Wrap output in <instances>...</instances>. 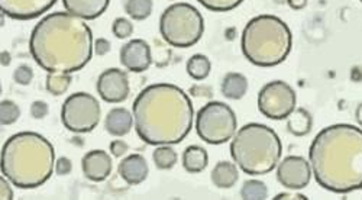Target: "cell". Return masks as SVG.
I'll return each instance as SVG.
<instances>
[{"label":"cell","mask_w":362,"mask_h":200,"mask_svg":"<svg viewBox=\"0 0 362 200\" xmlns=\"http://www.w3.org/2000/svg\"><path fill=\"white\" fill-rule=\"evenodd\" d=\"M197 2L212 12H229L238 8L244 0H197Z\"/></svg>","instance_id":"obj_29"},{"label":"cell","mask_w":362,"mask_h":200,"mask_svg":"<svg viewBox=\"0 0 362 200\" xmlns=\"http://www.w3.org/2000/svg\"><path fill=\"white\" fill-rule=\"evenodd\" d=\"M29 51L47 73L83 70L95 52V41L84 19L70 12H54L42 18L29 38Z\"/></svg>","instance_id":"obj_1"},{"label":"cell","mask_w":362,"mask_h":200,"mask_svg":"<svg viewBox=\"0 0 362 200\" xmlns=\"http://www.w3.org/2000/svg\"><path fill=\"white\" fill-rule=\"evenodd\" d=\"M120 63L132 73H144L153 64L151 47L144 40H131L120 48Z\"/></svg>","instance_id":"obj_14"},{"label":"cell","mask_w":362,"mask_h":200,"mask_svg":"<svg viewBox=\"0 0 362 200\" xmlns=\"http://www.w3.org/2000/svg\"><path fill=\"white\" fill-rule=\"evenodd\" d=\"M102 107L98 99L86 92L73 93L62 107V122L74 134L92 132L100 122Z\"/></svg>","instance_id":"obj_9"},{"label":"cell","mask_w":362,"mask_h":200,"mask_svg":"<svg viewBox=\"0 0 362 200\" xmlns=\"http://www.w3.org/2000/svg\"><path fill=\"white\" fill-rule=\"evenodd\" d=\"M129 147L125 141L122 139H115L110 142V153L113 157L119 158V157H124L128 153Z\"/></svg>","instance_id":"obj_33"},{"label":"cell","mask_w":362,"mask_h":200,"mask_svg":"<svg viewBox=\"0 0 362 200\" xmlns=\"http://www.w3.org/2000/svg\"><path fill=\"white\" fill-rule=\"evenodd\" d=\"M71 170H73V164L67 157H59L58 161L55 163V171H57V175H59V176L70 175Z\"/></svg>","instance_id":"obj_34"},{"label":"cell","mask_w":362,"mask_h":200,"mask_svg":"<svg viewBox=\"0 0 362 200\" xmlns=\"http://www.w3.org/2000/svg\"><path fill=\"white\" fill-rule=\"evenodd\" d=\"M153 160L158 170H171L177 164L178 155L170 146H158L153 154Z\"/></svg>","instance_id":"obj_26"},{"label":"cell","mask_w":362,"mask_h":200,"mask_svg":"<svg viewBox=\"0 0 362 200\" xmlns=\"http://www.w3.org/2000/svg\"><path fill=\"white\" fill-rule=\"evenodd\" d=\"M112 158L103 150H92L81 158V170L90 182H105L112 173Z\"/></svg>","instance_id":"obj_15"},{"label":"cell","mask_w":362,"mask_h":200,"mask_svg":"<svg viewBox=\"0 0 362 200\" xmlns=\"http://www.w3.org/2000/svg\"><path fill=\"white\" fill-rule=\"evenodd\" d=\"M313 127V118L310 112L305 107H296L287 118V129L294 136H306L310 134Z\"/></svg>","instance_id":"obj_21"},{"label":"cell","mask_w":362,"mask_h":200,"mask_svg":"<svg viewBox=\"0 0 362 200\" xmlns=\"http://www.w3.org/2000/svg\"><path fill=\"white\" fill-rule=\"evenodd\" d=\"M57 0H0V11L16 20H33L48 12Z\"/></svg>","instance_id":"obj_13"},{"label":"cell","mask_w":362,"mask_h":200,"mask_svg":"<svg viewBox=\"0 0 362 200\" xmlns=\"http://www.w3.org/2000/svg\"><path fill=\"white\" fill-rule=\"evenodd\" d=\"M276 200H286V199H288V200H291V199H300V200H306L308 197L305 196V194H294V193H280V194H277L276 197H274Z\"/></svg>","instance_id":"obj_38"},{"label":"cell","mask_w":362,"mask_h":200,"mask_svg":"<svg viewBox=\"0 0 362 200\" xmlns=\"http://www.w3.org/2000/svg\"><path fill=\"white\" fill-rule=\"evenodd\" d=\"M63 5L71 15L84 20H95L107 11L110 0H63Z\"/></svg>","instance_id":"obj_17"},{"label":"cell","mask_w":362,"mask_h":200,"mask_svg":"<svg viewBox=\"0 0 362 200\" xmlns=\"http://www.w3.org/2000/svg\"><path fill=\"white\" fill-rule=\"evenodd\" d=\"M313 170L310 163L300 155H288L277 165V180L288 190H301L309 186Z\"/></svg>","instance_id":"obj_11"},{"label":"cell","mask_w":362,"mask_h":200,"mask_svg":"<svg viewBox=\"0 0 362 200\" xmlns=\"http://www.w3.org/2000/svg\"><path fill=\"white\" fill-rule=\"evenodd\" d=\"M240 48L251 64L276 67L291 52L293 34L290 26L281 18L259 15L245 25Z\"/></svg>","instance_id":"obj_5"},{"label":"cell","mask_w":362,"mask_h":200,"mask_svg":"<svg viewBox=\"0 0 362 200\" xmlns=\"http://www.w3.org/2000/svg\"><path fill=\"white\" fill-rule=\"evenodd\" d=\"M2 175L18 189H37L45 184L55 168V150L37 132L12 135L0 155Z\"/></svg>","instance_id":"obj_4"},{"label":"cell","mask_w":362,"mask_h":200,"mask_svg":"<svg viewBox=\"0 0 362 200\" xmlns=\"http://www.w3.org/2000/svg\"><path fill=\"white\" fill-rule=\"evenodd\" d=\"M240 197L244 200H265L268 197V189L261 180H247L240 189Z\"/></svg>","instance_id":"obj_27"},{"label":"cell","mask_w":362,"mask_h":200,"mask_svg":"<svg viewBox=\"0 0 362 200\" xmlns=\"http://www.w3.org/2000/svg\"><path fill=\"white\" fill-rule=\"evenodd\" d=\"M230 157L250 176H265L273 171L283 154L279 134L264 124H247L230 141Z\"/></svg>","instance_id":"obj_6"},{"label":"cell","mask_w":362,"mask_h":200,"mask_svg":"<svg viewBox=\"0 0 362 200\" xmlns=\"http://www.w3.org/2000/svg\"><path fill=\"white\" fill-rule=\"evenodd\" d=\"M236 129L238 119L235 112L223 102H209L197 112L196 131L206 144H225L235 136Z\"/></svg>","instance_id":"obj_8"},{"label":"cell","mask_w":362,"mask_h":200,"mask_svg":"<svg viewBox=\"0 0 362 200\" xmlns=\"http://www.w3.org/2000/svg\"><path fill=\"white\" fill-rule=\"evenodd\" d=\"M308 2L309 0H287L288 6L293 9V11H301L305 9L308 6Z\"/></svg>","instance_id":"obj_37"},{"label":"cell","mask_w":362,"mask_h":200,"mask_svg":"<svg viewBox=\"0 0 362 200\" xmlns=\"http://www.w3.org/2000/svg\"><path fill=\"white\" fill-rule=\"evenodd\" d=\"M21 117V107L12 100H2L0 103V124L2 127H9L18 122Z\"/></svg>","instance_id":"obj_28"},{"label":"cell","mask_w":362,"mask_h":200,"mask_svg":"<svg viewBox=\"0 0 362 200\" xmlns=\"http://www.w3.org/2000/svg\"><path fill=\"white\" fill-rule=\"evenodd\" d=\"M109 51H110V42L107 40H105V38L96 40V42H95L96 55L102 57V55H106Z\"/></svg>","instance_id":"obj_36"},{"label":"cell","mask_w":362,"mask_h":200,"mask_svg":"<svg viewBox=\"0 0 362 200\" xmlns=\"http://www.w3.org/2000/svg\"><path fill=\"white\" fill-rule=\"evenodd\" d=\"M344 199H362V187H358L345 193Z\"/></svg>","instance_id":"obj_39"},{"label":"cell","mask_w":362,"mask_h":200,"mask_svg":"<svg viewBox=\"0 0 362 200\" xmlns=\"http://www.w3.org/2000/svg\"><path fill=\"white\" fill-rule=\"evenodd\" d=\"M297 96L291 86L283 80L267 83L258 93V109L273 121L287 119L296 109Z\"/></svg>","instance_id":"obj_10"},{"label":"cell","mask_w":362,"mask_h":200,"mask_svg":"<svg viewBox=\"0 0 362 200\" xmlns=\"http://www.w3.org/2000/svg\"><path fill=\"white\" fill-rule=\"evenodd\" d=\"M33 78H34V71H33V69L29 67V66H19L16 70H15V73H13V80L18 83V84H21V86H28V84H31V81H33Z\"/></svg>","instance_id":"obj_31"},{"label":"cell","mask_w":362,"mask_h":200,"mask_svg":"<svg viewBox=\"0 0 362 200\" xmlns=\"http://www.w3.org/2000/svg\"><path fill=\"white\" fill-rule=\"evenodd\" d=\"M359 2H361V4H362V0H359Z\"/></svg>","instance_id":"obj_42"},{"label":"cell","mask_w":362,"mask_h":200,"mask_svg":"<svg viewBox=\"0 0 362 200\" xmlns=\"http://www.w3.org/2000/svg\"><path fill=\"white\" fill-rule=\"evenodd\" d=\"M163 40L175 48L196 45L204 33V19L197 8L189 4H174L160 18Z\"/></svg>","instance_id":"obj_7"},{"label":"cell","mask_w":362,"mask_h":200,"mask_svg":"<svg viewBox=\"0 0 362 200\" xmlns=\"http://www.w3.org/2000/svg\"><path fill=\"white\" fill-rule=\"evenodd\" d=\"M187 74L196 80V81H202L204 78L209 77L210 71H212V63L207 59L206 55L203 54H194L193 57H190L187 66H186Z\"/></svg>","instance_id":"obj_23"},{"label":"cell","mask_w":362,"mask_h":200,"mask_svg":"<svg viewBox=\"0 0 362 200\" xmlns=\"http://www.w3.org/2000/svg\"><path fill=\"white\" fill-rule=\"evenodd\" d=\"M71 81L73 77L70 73H48L45 88L51 95L62 96L69 90Z\"/></svg>","instance_id":"obj_24"},{"label":"cell","mask_w":362,"mask_h":200,"mask_svg":"<svg viewBox=\"0 0 362 200\" xmlns=\"http://www.w3.org/2000/svg\"><path fill=\"white\" fill-rule=\"evenodd\" d=\"M309 160L322 189L345 194L362 187V129L349 124L323 128L312 141Z\"/></svg>","instance_id":"obj_3"},{"label":"cell","mask_w":362,"mask_h":200,"mask_svg":"<svg viewBox=\"0 0 362 200\" xmlns=\"http://www.w3.org/2000/svg\"><path fill=\"white\" fill-rule=\"evenodd\" d=\"M212 183L218 189H232L239 180V171L236 164L229 161H219L210 175Z\"/></svg>","instance_id":"obj_20"},{"label":"cell","mask_w":362,"mask_h":200,"mask_svg":"<svg viewBox=\"0 0 362 200\" xmlns=\"http://www.w3.org/2000/svg\"><path fill=\"white\" fill-rule=\"evenodd\" d=\"M12 183L2 175L0 177V199L2 200H12L13 199V189L11 186Z\"/></svg>","instance_id":"obj_35"},{"label":"cell","mask_w":362,"mask_h":200,"mask_svg":"<svg viewBox=\"0 0 362 200\" xmlns=\"http://www.w3.org/2000/svg\"><path fill=\"white\" fill-rule=\"evenodd\" d=\"M209 155L203 147L190 146L183 153V167L190 175H199L207 167Z\"/></svg>","instance_id":"obj_22"},{"label":"cell","mask_w":362,"mask_h":200,"mask_svg":"<svg viewBox=\"0 0 362 200\" xmlns=\"http://www.w3.org/2000/svg\"><path fill=\"white\" fill-rule=\"evenodd\" d=\"M11 64V54L8 51H4L2 52V66L6 67Z\"/></svg>","instance_id":"obj_41"},{"label":"cell","mask_w":362,"mask_h":200,"mask_svg":"<svg viewBox=\"0 0 362 200\" xmlns=\"http://www.w3.org/2000/svg\"><path fill=\"white\" fill-rule=\"evenodd\" d=\"M355 119H356L358 125L362 128V103L355 110Z\"/></svg>","instance_id":"obj_40"},{"label":"cell","mask_w":362,"mask_h":200,"mask_svg":"<svg viewBox=\"0 0 362 200\" xmlns=\"http://www.w3.org/2000/svg\"><path fill=\"white\" fill-rule=\"evenodd\" d=\"M138 136L149 146H175L193 128L194 109L189 95L171 83L145 88L132 106Z\"/></svg>","instance_id":"obj_2"},{"label":"cell","mask_w":362,"mask_h":200,"mask_svg":"<svg viewBox=\"0 0 362 200\" xmlns=\"http://www.w3.org/2000/svg\"><path fill=\"white\" fill-rule=\"evenodd\" d=\"M117 175L129 186L141 184L149 175L146 160L141 154H131L119 163Z\"/></svg>","instance_id":"obj_16"},{"label":"cell","mask_w":362,"mask_h":200,"mask_svg":"<svg viewBox=\"0 0 362 200\" xmlns=\"http://www.w3.org/2000/svg\"><path fill=\"white\" fill-rule=\"evenodd\" d=\"M112 33L119 40H127L134 33V23L127 18H116L112 25Z\"/></svg>","instance_id":"obj_30"},{"label":"cell","mask_w":362,"mask_h":200,"mask_svg":"<svg viewBox=\"0 0 362 200\" xmlns=\"http://www.w3.org/2000/svg\"><path fill=\"white\" fill-rule=\"evenodd\" d=\"M96 89L106 103H122L131 93L128 74L119 69H107L99 76Z\"/></svg>","instance_id":"obj_12"},{"label":"cell","mask_w":362,"mask_h":200,"mask_svg":"<svg viewBox=\"0 0 362 200\" xmlns=\"http://www.w3.org/2000/svg\"><path fill=\"white\" fill-rule=\"evenodd\" d=\"M48 112H49V107L42 100H35L31 105V117L34 119H44L48 115Z\"/></svg>","instance_id":"obj_32"},{"label":"cell","mask_w":362,"mask_h":200,"mask_svg":"<svg viewBox=\"0 0 362 200\" xmlns=\"http://www.w3.org/2000/svg\"><path fill=\"white\" fill-rule=\"evenodd\" d=\"M221 90L229 100L243 99L248 92V78L240 73H228L222 80Z\"/></svg>","instance_id":"obj_19"},{"label":"cell","mask_w":362,"mask_h":200,"mask_svg":"<svg viewBox=\"0 0 362 200\" xmlns=\"http://www.w3.org/2000/svg\"><path fill=\"white\" fill-rule=\"evenodd\" d=\"M134 125V113H131L127 107H113L109 110L105 119V129L107 134L117 138L128 135Z\"/></svg>","instance_id":"obj_18"},{"label":"cell","mask_w":362,"mask_h":200,"mask_svg":"<svg viewBox=\"0 0 362 200\" xmlns=\"http://www.w3.org/2000/svg\"><path fill=\"white\" fill-rule=\"evenodd\" d=\"M153 0H127L125 12L134 20H145L153 13Z\"/></svg>","instance_id":"obj_25"}]
</instances>
